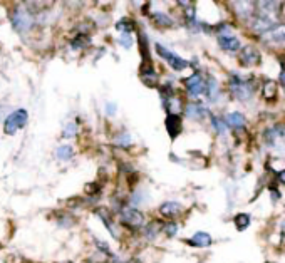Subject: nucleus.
Masks as SVG:
<instances>
[{"label": "nucleus", "instance_id": "nucleus-1", "mask_svg": "<svg viewBox=\"0 0 285 263\" xmlns=\"http://www.w3.org/2000/svg\"><path fill=\"white\" fill-rule=\"evenodd\" d=\"M29 121V112L25 109H17V111L10 112L3 121V133L7 136H14L17 131H20L22 127Z\"/></svg>", "mask_w": 285, "mask_h": 263}, {"label": "nucleus", "instance_id": "nucleus-2", "mask_svg": "<svg viewBox=\"0 0 285 263\" xmlns=\"http://www.w3.org/2000/svg\"><path fill=\"white\" fill-rule=\"evenodd\" d=\"M230 91L240 101L250 99L252 94H253V87L250 86V82L240 79L238 76H232V79H230Z\"/></svg>", "mask_w": 285, "mask_h": 263}, {"label": "nucleus", "instance_id": "nucleus-3", "mask_svg": "<svg viewBox=\"0 0 285 263\" xmlns=\"http://www.w3.org/2000/svg\"><path fill=\"white\" fill-rule=\"evenodd\" d=\"M156 52H158L159 57H163V59L170 64V67L173 69V71H185V69L188 67V61H185L183 57L176 56L174 52L168 50L161 44H156Z\"/></svg>", "mask_w": 285, "mask_h": 263}, {"label": "nucleus", "instance_id": "nucleus-4", "mask_svg": "<svg viewBox=\"0 0 285 263\" xmlns=\"http://www.w3.org/2000/svg\"><path fill=\"white\" fill-rule=\"evenodd\" d=\"M121 223L131 230H138L144 225V217L136 208H124L121 211Z\"/></svg>", "mask_w": 285, "mask_h": 263}, {"label": "nucleus", "instance_id": "nucleus-5", "mask_svg": "<svg viewBox=\"0 0 285 263\" xmlns=\"http://www.w3.org/2000/svg\"><path fill=\"white\" fill-rule=\"evenodd\" d=\"M12 24L17 32H27L32 27V17L22 9H16L12 14Z\"/></svg>", "mask_w": 285, "mask_h": 263}, {"label": "nucleus", "instance_id": "nucleus-6", "mask_svg": "<svg viewBox=\"0 0 285 263\" xmlns=\"http://www.w3.org/2000/svg\"><path fill=\"white\" fill-rule=\"evenodd\" d=\"M185 86L188 89V94L191 97H198L205 94V87H206V81H203V77L200 74H193L190 77L185 79Z\"/></svg>", "mask_w": 285, "mask_h": 263}, {"label": "nucleus", "instance_id": "nucleus-7", "mask_svg": "<svg viewBox=\"0 0 285 263\" xmlns=\"http://www.w3.org/2000/svg\"><path fill=\"white\" fill-rule=\"evenodd\" d=\"M240 64L243 67H253V65L260 64V54L255 47H243L242 54H240Z\"/></svg>", "mask_w": 285, "mask_h": 263}, {"label": "nucleus", "instance_id": "nucleus-8", "mask_svg": "<svg viewBox=\"0 0 285 263\" xmlns=\"http://www.w3.org/2000/svg\"><path fill=\"white\" fill-rule=\"evenodd\" d=\"M164 126H166L168 134L171 136V139L178 136L181 133V127H183V123H181V118L176 114V112H170L166 116V121H164Z\"/></svg>", "mask_w": 285, "mask_h": 263}, {"label": "nucleus", "instance_id": "nucleus-9", "mask_svg": "<svg viewBox=\"0 0 285 263\" xmlns=\"http://www.w3.org/2000/svg\"><path fill=\"white\" fill-rule=\"evenodd\" d=\"M252 25H253L255 31H260V32H269L272 31V29H275V22L270 19L267 14H260V15H255L253 22H252Z\"/></svg>", "mask_w": 285, "mask_h": 263}, {"label": "nucleus", "instance_id": "nucleus-10", "mask_svg": "<svg viewBox=\"0 0 285 263\" xmlns=\"http://www.w3.org/2000/svg\"><path fill=\"white\" fill-rule=\"evenodd\" d=\"M183 211V206L176 201H166L159 206V213L164 218H176L180 217V213Z\"/></svg>", "mask_w": 285, "mask_h": 263}, {"label": "nucleus", "instance_id": "nucleus-11", "mask_svg": "<svg viewBox=\"0 0 285 263\" xmlns=\"http://www.w3.org/2000/svg\"><path fill=\"white\" fill-rule=\"evenodd\" d=\"M186 243L191 245V247H198V248H206L213 243V238L208 235L206 232H198L191 236L190 240H186Z\"/></svg>", "mask_w": 285, "mask_h": 263}, {"label": "nucleus", "instance_id": "nucleus-12", "mask_svg": "<svg viewBox=\"0 0 285 263\" xmlns=\"http://www.w3.org/2000/svg\"><path fill=\"white\" fill-rule=\"evenodd\" d=\"M218 46L223 50H228V52H237L240 49V41L237 37H232V35H220Z\"/></svg>", "mask_w": 285, "mask_h": 263}, {"label": "nucleus", "instance_id": "nucleus-13", "mask_svg": "<svg viewBox=\"0 0 285 263\" xmlns=\"http://www.w3.org/2000/svg\"><path fill=\"white\" fill-rule=\"evenodd\" d=\"M185 112L186 116H188L190 119H195V121H200V119H203L205 116L208 114V111L203 108V106L200 104H188L185 108Z\"/></svg>", "mask_w": 285, "mask_h": 263}, {"label": "nucleus", "instance_id": "nucleus-14", "mask_svg": "<svg viewBox=\"0 0 285 263\" xmlns=\"http://www.w3.org/2000/svg\"><path fill=\"white\" fill-rule=\"evenodd\" d=\"M225 124L233 129H242L245 126V116L242 112H230L228 116L225 118Z\"/></svg>", "mask_w": 285, "mask_h": 263}, {"label": "nucleus", "instance_id": "nucleus-15", "mask_svg": "<svg viewBox=\"0 0 285 263\" xmlns=\"http://www.w3.org/2000/svg\"><path fill=\"white\" fill-rule=\"evenodd\" d=\"M151 19L158 27H173L174 25V20L168 14H163V12H153Z\"/></svg>", "mask_w": 285, "mask_h": 263}, {"label": "nucleus", "instance_id": "nucleus-16", "mask_svg": "<svg viewBox=\"0 0 285 263\" xmlns=\"http://www.w3.org/2000/svg\"><path fill=\"white\" fill-rule=\"evenodd\" d=\"M141 81L144 82L146 86L155 87L156 86V81H158V76H156V72L153 71L151 67H144L141 71Z\"/></svg>", "mask_w": 285, "mask_h": 263}, {"label": "nucleus", "instance_id": "nucleus-17", "mask_svg": "<svg viewBox=\"0 0 285 263\" xmlns=\"http://www.w3.org/2000/svg\"><path fill=\"white\" fill-rule=\"evenodd\" d=\"M267 41H273V42H284L285 41V27H275L272 31H269L265 34Z\"/></svg>", "mask_w": 285, "mask_h": 263}, {"label": "nucleus", "instance_id": "nucleus-18", "mask_svg": "<svg viewBox=\"0 0 285 263\" xmlns=\"http://www.w3.org/2000/svg\"><path fill=\"white\" fill-rule=\"evenodd\" d=\"M250 221H252V218H250V215H247V213H238V215L235 217V220H233V223H235V226L240 230V232L247 230L248 226H250Z\"/></svg>", "mask_w": 285, "mask_h": 263}, {"label": "nucleus", "instance_id": "nucleus-19", "mask_svg": "<svg viewBox=\"0 0 285 263\" xmlns=\"http://www.w3.org/2000/svg\"><path fill=\"white\" fill-rule=\"evenodd\" d=\"M205 93H206V97L210 101H215L218 97V84L215 79H208L206 81V87H205Z\"/></svg>", "mask_w": 285, "mask_h": 263}, {"label": "nucleus", "instance_id": "nucleus-20", "mask_svg": "<svg viewBox=\"0 0 285 263\" xmlns=\"http://www.w3.org/2000/svg\"><path fill=\"white\" fill-rule=\"evenodd\" d=\"M72 155H74V149H72V146L69 144H64V146H59L56 151V156L59 159H64V161H67L69 158H72Z\"/></svg>", "mask_w": 285, "mask_h": 263}, {"label": "nucleus", "instance_id": "nucleus-21", "mask_svg": "<svg viewBox=\"0 0 285 263\" xmlns=\"http://www.w3.org/2000/svg\"><path fill=\"white\" fill-rule=\"evenodd\" d=\"M264 96H265V99H269V101H272L273 97L277 96V84L273 81H267L264 84Z\"/></svg>", "mask_w": 285, "mask_h": 263}, {"label": "nucleus", "instance_id": "nucleus-22", "mask_svg": "<svg viewBox=\"0 0 285 263\" xmlns=\"http://www.w3.org/2000/svg\"><path fill=\"white\" fill-rule=\"evenodd\" d=\"M133 27H134V22L129 20L127 17H124L123 20H119L118 24H116V29L121 32H126V34H129V32L133 31Z\"/></svg>", "mask_w": 285, "mask_h": 263}, {"label": "nucleus", "instance_id": "nucleus-23", "mask_svg": "<svg viewBox=\"0 0 285 263\" xmlns=\"http://www.w3.org/2000/svg\"><path fill=\"white\" fill-rule=\"evenodd\" d=\"M163 228V232L166 233V236H170V238H173L174 235L178 233V225L174 221H168V223H164V225L161 226Z\"/></svg>", "mask_w": 285, "mask_h": 263}, {"label": "nucleus", "instance_id": "nucleus-24", "mask_svg": "<svg viewBox=\"0 0 285 263\" xmlns=\"http://www.w3.org/2000/svg\"><path fill=\"white\" fill-rule=\"evenodd\" d=\"M131 136L127 133H121V134H118V138H116V144L119 146V148H127V146L131 144Z\"/></svg>", "mask_w": 285, "mask_h": 263}, {"label": "nucleus", "instance_id": "nucleus-25", "mask_svg": "<svg viewBox=\"0 0 285 263\" xmlns=\"http://www.w3.org/2000/svg\"><path fill=\"white\" fill-rule=\"evenodd\" d=\"M211 124H213L215 131H217L218 134H223V133H225L226 124H225L223 119H220V118H211Z\"/></svg>", "mask_w": 285, "mask_h": 263}, {"label": "nucleus", "instance_id": "nucleus-26", "mask_svg": "<svg viewBox=\"0 0 285 263\" xmlns=\"http://www.w3.org/2000/svg\"><path fill=\"white\" fill-rule=\"evenodd\" d=\"M119 44H121L124 49H131V47H133V37H131V34H126V32H123L121 39H119Z\"/></svg>", "mask_w": 285, "mask_h": 263}, {"label": "nucleus", "instance_id": "nucleus-27", "mask_svg": "<svg viewBox=\"0 0 285 263\" xmlns=\"http://www.w3.org/2000/svg\"><path fill=\"white\" fill-rule=\"evenodd\" d=\"M156 226H158V225H156L155 221H151L148 226H146L144 232H146V236H148V238H151V240H153V238L156 236V233H158V228H156Z\"/></svg>", "mask_w": 285, "mask_h": 263}, {"label": "nucleus", "instance_id": "nucleus-28", "mask_svg": "<svg viewBox=\"0 0 285 263\" xmlns=\"http://www.w3.org/2000/svg\"><path fill=\"white\" fill-rule=\"evenodd\" d=\"M76 133H78V126L74 123H69L64 129V138H72L76 136Z\"/></svg>", "mask_w": 285, "mask_h": 263}, {"label": "nucleus", "instance_id": "nucleus-29", "mask_svg": "<svg viewBox=\"0 0 285 263\" xmlns=\"http://www.w3.org/2000/svg\"><path fill=\"white\" fill-rule=\"evenodd\" d=\"M106 112H108V116L116 114V104L114 102H108V104H106Z\"/></svg>", "mask_w": 285, "mask_h": 263}, {"label": "nucleus", "instance_id": "nucleus-30", "mask_svg": "<svg viewBox=\"0 0 285 263\" xmlns=\"http://www.w3.org/2000/svg\"><path fill=\"white\" fill-rule=\"evenodd\" d=\"M279 81H280V84H282L284 89H285V67L282 69V72H280V79H279Z\"/></svg>", "mask_w": 285, "mask_h": 263}, {"label": "nucleus", "instance_id": "nucleus-31", "mask_svg": "<svg viewBox=\"0 0 285 263\" xmlns=\"http://www.w3.org/2000/svg\"><path fill=\"white\" fill-rule=\"evenodd\" d=\"M279 181L282 183V185H285V170L279 173Z\"/></svg>", "mask_w": 285, "mask_h": 263}, {"label": "nucleus", "instance_id": "nucleus-32", "mask_svg": "<svg viewBox=\"0 0 285 263\" xmlns=\"http://www.w3.org/2000/svg\"><path fill=\"white\" fill-rule=\"evenodd\" d=\"M282 232H284V235H285V220H284V223H282Z\"/></svg>", "mask_w": 285, "mask_h": 263}]
</instances>
